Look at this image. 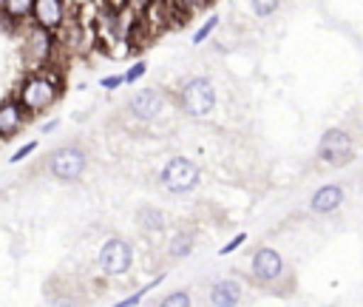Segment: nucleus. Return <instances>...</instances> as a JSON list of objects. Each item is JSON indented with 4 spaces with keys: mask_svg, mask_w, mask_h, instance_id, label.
Here are the masks:
<instances>
[{
    "mask_svg": "<svg viewBox=\"0 0 363 307\" xmlns=\"http://www.w3.org/2000/svg\"><path fill=\"white\" fill-rule=\"evenodd\" d=\"M343 188L340 185H320L315 193H312V199H309V208H312V213H318V216H326V213H335L340 205H343Z\"/></svg>",
    "mask_w": 363,
    "mask_h": 307,
    "instance_id": "nucleus-13",
    "label": "nucleus"
},
{
    "mask_svg": "<svg viewBox=\"0 0 363 307\" xmlns=\"http://www.w3.org/2000/svg\"><path fill=\"white\" fill-rule=\"evenodd\" d=\"M354 156V142L349 136L346 128H326L318 139V159L332 165V168H340L346 162H352Z\"/></svg>",
    "mask_w": 363,
    "mask_h": 307,
    "instance_id": "nucleus-7",
    "label": "nucleus"
},
{
    "mask_svg": "<svg viewBox=\"0 0 363 307\" xmlns=\"http://www.w3.org/2000/svg\"><path fill=\"white\" fill-rule=\"evenodd\" d=\"M173 102L182 114L193 117V119H204L216 111L218 105V91H216V82L204 74H196V77H187L184 82H179V88L173 91Z\"/></svg>",
    "mask_w": 363,
    "mask_h": 307,
    "instance_id": "nucleus-2",
    "label": "nucleus"
},
{
    "mask_svg": "<svg viewBox=\"0 0 363 307\" xmlns=\"http://www.w3.org/2000/svg\"><path fill=\"white\" fill-rule=\"evenodd\" d=\"M57 128V119H51V122H45V128H43V134H51Z\"/></svg>",
    "mask_w": 363,
    "mask_h": 307,
    "instance_id": "nucleus-26",
    "label": "nucleus"
},
{
    "mask_svg": "<svg viewBox=\"0 0 363 307\" xmlns=\"http://www.w3.org/2000/svg\"><path fill=\"white\" fill-rule=\"evenodd\" d=\"M31 6L34 0H0V11L11 26L31 20Z\"/></svg>",
    "mask_w": 363,
    "mask_h": 307,
    "instance_id": "nucleus-16",
    "label": "nucleus"
},
{
    "mask_svg": "<svg viewBox=\"0 0 363 307\" xmlns=\"http://www.w3.org/2000/svg\"><path fill=\"white\" fill-rule=\"evenodd\" d=\"M281 3H284V0H250V11H252L258 20H267V17H272V14L281 9Z\"/></svg>",
    "mask_w": 363,
    "mask_h": 307,
    "instance_id": "nucleus-17",
    "label": "nucleus"
},
{
    "mask_svg": "<svg viewBox=\"0 0 363 307\" xmlns=\"http://www.w3.org/2000/svg\"><path fill=\"white\" fill-rule=\"evenodd\" d=\"M99 85H102L105 91H113V88L125 85V77H122V74H108V77H102V80H99Z\"/></svg>",
    "mask_w": 363,
    "mask_h": 307,
    "instance_id": "nucleus-24",
    "label": "nucleus"
},
{
    "mask_svg": "<svg viewBox=\"0 0 363 307\" xmlns=\"http://www.w3.org/2000/svg\"><path fill=\"white\" fill-rule=\"evenodd\" d=\"M162 279H164V276L159 273V276H156L153 281H147V284H145V287H139L136 293H130V296H125V298H122L119 304H122V307H133V304H139V301H142V298H145V296H147V293H150L153 287H159V284H162Z\"/></svg>",
    "mask_w": 363,
    "mask_h": 307,
    "instance_id": "nucleus-19",
    "label": "nucleus"
},
{
    "mask_svg": "<svg viewBox=\"0 0 363 307\" xmlns=\"http://www.w3.org/2000/svg\"><path fill=\"white\" fill-rule=\"evenodd\" d=\"M241 301H244V284L235 276L213 281V287H210V304L213 307H235Z\"/></svg>",
    "mask_w": 363,
    "mask_h": 307,
    "instance_id": "nucleus-11",
    "label": "nucleus"
},
{
    "mask_svg": "<svg viewBox=\"0 0 363 307\" xmlns=\"http://www.w3.org/2000/svg\"><path fill=\"white\" fill-rule=\"evenodd\" d=\"M145 74H147V63H145V60H136L122 77H125V85H130V82H139Z\"/></svg>",
    "mask_w": 363,
    "mask_h": 307,
    "instance_id": "nucleus-21",
    "label": "nucleus"
},
{
    "mask_svg": "<svg viewBox=\"0 0 363 307\" xmlns=\"http://www.w3.org/2000/svg\"><path fill=\"white\" fill-rule=\"evenodd\" d=\"M34 151H37V139H31V142L20 145V148H17V151H14V154H11L9 159H11V162H23V159H26V156H31Z\"/></svg>",
    "mask_w": 363,
    "mask_h": 307,
    "instance_id": "nucleus-23",
    "label": "nucleus"
},
{
    "mask_svg": "<svg viewBox=\"0 0 363 307\" xmlns=\"http://www.w3.org/2000/svg\"><path fill=\"white\" fill-rule=\"evenodd\" d=\"M199 182H201V168L193 159L182 156V154L179 156H170L162 165V171H159V185L167 193H173V196H184V193L196 190Z\"/></svg>",
    "mask_w": 363,
    "mask_h": 307,
    "instance_id": "nucleus-3",
    "label": "nucleus"
},
{
    "mask_svg": "<svg viewBox=\"0 0 363 307\" xmlns=\"http://www.w3.org/2000/svg\"><path fill=\"white\" fill-rule=\"evenodd\" d=\"M150 0H128V9L133 11V14H142L145 11V6H147Z\"/></svg>",
    "mask_w": 363,
    "mask_h": 307,
    "instance_id": "nucleus-25",
    "label": "nucleus"
},
{
    "mask_svg": "<svg viewBox=\"0 0 363 307\" xmlns=\"http://www.w3.org/2000/svg\"><path fill=\"white\" fill-rule=\"evenodd\" d=\"M244 242H247V233L241 230V233H235V236H233L227 244H221V247H218V256H230V253H235V250H238Z\"/></svg>",
    "mask_w": 363,
    "mask_h": 307,
    "instance_id": "nucleus-22",
    "label": "nucleus"
},
{
    "mask_svg": "<svg viewBox=\"0 0 363 307\" xmlns=\"http://www.w3.org/2000/svg\"><path fill=\"white\" fill-rule=\"evenodd\" d=\"M62 94V74L54 65L45 68H34L23 77L20 88H17V99L26 108L28 117H37L43 111H48Z\"/></svg>",
    "mask_w": 363,
    "mask_h": 307,
    "instance_id": "nucleus-1",
    "label": "nucleus"
},
{
    "mask_svg": "<svg viewBox=\"0 0 363 307\" xmlns=\"http://www.w3.org/2000/svg\"><path fill=\"white\" fill-rule=\"evenodd\" d=\"M167 108V94L162 88H139L128 99V114L139 122H156Z\"/></svg>",
    "mask_w": 363,
    "mask_h": 307,
    "instance_id": "nucleus-9",
    "label": "nucleus"
},
{
    "mask_svg": "<svg viewBox=\"0 0 363 307\" xmlns=\"http://www.w3.org/2000/svg\"><path fill=\"white\" fill-rule=\"evenodd\" d=\"M136 225H139V230L156 236V233H162V230L167 227V219H164V213H162L159 208H153V205H142V208L136 210Z\"/></svg>",
    "mask_w": 363,
    "mask_h": 307,
    "instance_id": "nucleus-15",
    "label": "nucleus"
},
{
    "mask_svg": "<svg viewBox=\"0 0 363 307\" xmlns=\"http://www.w3.org/2000/svg\"><path fill=\"white\" fill-rule=\"evenodd\" d=\"M216 28H218V14H210V17L196 28V34H193V40H190V43H193V45H201L204 40H210V34H213Z\"/></svg>",
    "mask_w": 363,
    "mask_h": 307,
    "instance_id": "nucleus-18",
    "label": "nucleus"
},
{
    "mask_svg": "<svg viewBox=\"0 0 363 307\" xmlns=\"http://www.w3.org/2000/svg\"><path fill=\"white\" fill-rule=\"evenodd\" d=\"M88 168V154L79 145H62L48 156V173L60 182H77Z\"/></svg>",
    "mask_w": 363,
    "mask_h": 307,
    "instance_id": "nucleus-8",
    "label": "nucleus"
},
{
    "mask_svg": "<svg viewBox=\"0 0 363 307\" xmlns=\"http://www.w3.org/2000/svg\"><path fill=\"white\" fill-rule=\"evenodd\" d=\"M96 264L105 276L111 279H119V276H128L130 267H133V244L122 236H111L102 242L99 253H96Z\"/></svg>",
    "mask_w": 363,
    "mask_h": 307,
    "instance_id": "nucleus-5",
    "label": "nucleus"
},
{
    "mask_svg": "<svg viewBox=\"0 0 363 307\" xmlns=\"http://www.w3.org/2000/svg\"><path fill=\"white\" fill-rule=\"evenodd\" d=\"M57 34L31 23L26 37H23V60L28 65V71L34 68H45V65H54V54H57Z\"/></svg>",
    "mask_w": 363,
    "mask_h": 307,
    "instance_id": "nucleus-4",
    "label": "nucleus"
},
{
    "mask_svg": "<svg viewBox=\"0 0 363 307\" xmlns=\"http://www.w3.org/2000/svg\"><path fill=\"white\" fill-rule=\"evenodd\" d=\"M187 304H193V298H190L187 290H173L170 296L162 298V307H187Z\"/></svg>",
    "mask_w": 363,
    "mask_h": 307,
    "instance_id": "nucleus-20",
    "label": "nucleus"
},
{
    "mask_svg": "<svg viewBox=\"0 0 363 307\" xmlns=\"http://www.w3.org/2000/svg\"><path fill=\"white\" fill-rule=\"evenodd\" d=\"M284 276H286V264H284V256H281L275 247L261 244V247L250 256V279H252L255 284L275 287Z\"/></svg>",
    "mask_w": 363,
    "mask_h": 307,
    "instance_id": "nucleus-6",
    "label": "nucleus"
},
{
    "mask_svg": "<svg viewBox=\"0 0 363 307\" xmlns=\"http://www.w3.org/2000/svg\"><path fill=\"white\" fill-rule=\"evenodd\" d=\"M193 247H196V233L190 230V227H179V230H173L170 233V239H167V256L170 259H187L190 253H193Z\"/></svg>",
    "mask_w": 363,
    "mask_h": 307,
    "instance_id": "nucleus-14",
    "label": "nucleus"
},
{
    "mask_svg": "<svg viewBox=\"0 0 363 307\" xmlns=\"http://www.w3.org/2000/svg\"><path fill=\"white\" fill-rule=\"evenodd\" d=\"M26 108L20 105V99L17 97H9V99H3L0 102V139H9V136H14L23 125H26Z\"/></svg>",
    "mask_w": 363,
    "mask_h": 307,
    "instance_id": "nucleus-12",
    "label": "nucleus"
},
{
    "mask_svg": "<svg viewBox=\"0 0 363 307\" xmlns=\"http://www.w3.org/2000/svg\"><path fill=\"white\" fill-rule=\"evenodd\" d=\"M68 17L71 14H68L65 0H34V6H31V23H37L48 31H57Z\"/></svg>",
    "mask_w": 363,
    "mask_h": 307,
    "instance_id": "nucleus-10",
    "label": "nucleus"
}]
</instances>
